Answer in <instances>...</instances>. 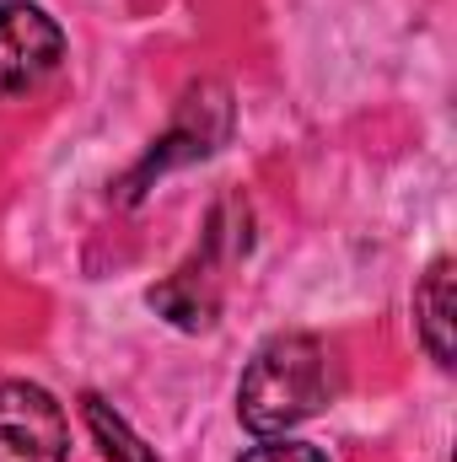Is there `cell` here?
Listing matches in <instances>:
<instances>
[{
    "mask_svg": "<svg viewBox=\"0 0 457 462\" xmlns=\"http://www.w3.org/2000/svg\"><path fill=\"white\" fill-rule=\"evenodd\" d=\"M227 134H231V97H227V87H221V81H200V87L183 97L178 124L156 140V151L135 167V178H129V183H145L151 172H167V167H178V162L210 156Z\"/></svg>",
    "mask_w": 457,
    "mask_h": 462,
    "instance_id": "cell-5",
    "label": "cell"
},
{
    "mask_svg": "<svg viewBox=\"0 0 457 462\" xmlns=\"http://www.w3.org/2000/svg\"><path fill=\"white\" fill-rule=\"evenodd\" d=\"M242 253H247V205L227 199V205L210 216L205 247H200L162 291H151V307H162L178 328H210V323H216V307H221V280H227V274H216V269H221V263H237Z\"/></svg>",
    "mask_w": 457,
    "mask_h": 462,
    "instance_id": "cell-2",
    "label": "cell"
},
{
    "mask_svg": "<svg viewBox=\"0 0 457 462\" xmlns=\"http://www.w3.org/2000/svg\"><path fill=\"white\" fill-rule=\"evenodd\" d=\"M81 414H87V425H92V441L103 447V457L108 462H156V452L124 425V414H114V403H103L98 393H87L81 398Z\"/></svg>",
    "mask_w": 457,
    "mask_h": 462,
    "instance_id": "cell-7",
    "label": "cell"
},
{
    "mask_svg": "<svg viewBox=\"0 0 457 462\" xmlns=\"http://www.w3.org/2000/svg\"><path fill=\"white\" fill-rule=\"evenodd\" d=\"M0 462H70V420L38 382H0Z\"/></svg>",
    "mask_w": 457,
    "mask_h": 462,
    "instance_id": "cell-4",
    "label": "cell"
},
{
    "mask_svg": "<svg viewBox=\"0 0 457 462\" xmlns=\"http://www.w3.org/2000/svg\"><path fill=\"white\" fill-rule=\"evenodd\" d=\"M65 54L60 22L33 0H0V97L38 92Z\"/></svg>",
    "mask_w": 457,
    "mask_h": 462,
    "instance_id": "cell-3",
    "label": "cell"
},
{
    "mask_svg": "<svg viewBox=\"0 0 457 462\" xmlns=\"http://www.w3.org/2000/svg\"><path fill=\"white\" fill-rule=\"evenodd\" d=\"M415 328H420V345L431 349V360L442 371H452V328H457V291H452V258H436L415 291Z\"/></svg>",
    "mask_w": 457,
    "mask_h": 462,
    "instance_id": "cell-6",
    "label": "cell"
},
{
    "mask_svg": "<svg viewBox=\"0 0 457 462\" xmlns=\"http://www.w3.org/2000/svg\"><path fill=\"white\" fill-rule=\"evenodd\" d=\"M242 462H329L318 447H307V441H291V436H264L253 452Z\"/></svg>",
    "mask_w": 457,
    "mask_h": 462,
    "instance_id": "cell-8",
    "label": "cell"
},
{
    "mask_svg": "<svg viewBox=\"0 0 457 462\" xmlns=\"http://www.w3.org/2000/svg\"><path fill=\"white\" fill-rule=\"evenodd\" d=\"M334 398V355L312 334H275L237 382V420L264 441L312 420Z\"/></svg>",
    "mask_w": 457,
    "mask_h": 462,
    "instance_id": "cell-1",
    "label": "cell"
}]
</instances>
